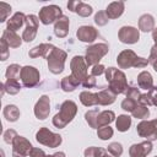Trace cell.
Listing matches in <instances>:
<instances>
[{
  "label": "cell",
  "mask_w": 157,
  "mask_h": 157,
  "mask_svg": "<svg viewBox=\"0 0 157 157\" xmlns=\"http://www.w3.org/2000/svg\"><path fill=\"white\" fill-rule=\"evenodd\" d=\"M77 113V105L72 101H65L60 105V112L54 115L53 118V125L63 129L65 128L76 115Z\"/></svg>",
  "instance_id": "obj_1"
},
{
  "label": "cell",
  "mask_w": 157,
  "mask_h": 157,
  "mask_svg": "<svg viewBox=\"0 0 157 157\" xmlns=\"http://www.w3.org/2000/svg\"><path fill=\"white\" fill-rule=\"evenodd\" d=\"M105 78L109 83L110 91H113L115 94L125 93L128 88V82H126V76L123 71L115 67H108L105 69Z\"/></svg>",
  "instance_id": "obj_2"
},
{
  "label": "cell",
  "mask_w": 157,
  "mask_h": 157,
  "mask_svg": "<svg viewBox=\"0 0 157 157\" xmlns=\"http://www.w3.org/2000/svg\"><path fill=\"white\" fill-rule=\"evenodd\" d=\"M117 63L120 69H129V67H145L147 66L148 60L145 58H140L132 50L126 49L118 55Z\"/></svg>",
  "instance_id": "obj_3"
},
{
  "label": "cell",
  "mask_w": 157,
  "mask_h": 157,
  "mask_svg": "<svg viewBox=\"0 0 157 157\" xmlns=\"http://www.w3.org/2000/svg\"><path fill=\"white\" fill-rule=\"evenodd\" d=\"M65 59H66V53L56 47L53 48V50L50 52V54L48 55L47 60H48V67L50 70V72L58 75L64 70V64H65Z\"/></svg>",
  "instance_id": "obj_4"
},
{
  "label": "cell",
  "mask_w": 157,
  "mask_h": 157,
  "mask_svg": "<svg viewBox=\"0 0 157 157\" xmlns=\"http://www.w3.org/2000/svg\"><path fill=\"white\" fill-rule=\"evenodd\" d=\"M108 50H109V47L105 43H98V44L88 47L86 50V56H85L87 66L97 65L99 60L108 53Z\"/></svg>",
  "instance_id": "obj_5"
},
{
  "label": "cell",
  "mask_w": 157,
  "mask_h": 157,
  "mask_svg": "<svg viewBox=\"0 0 157 157\" xmlns=\"http://www.w3.org/2000/svg\"><path fill=\"white\" fill-rule=\"evenodd\" d=\"M36 140L39 142V144H42V145H44V146H48V147H50V148H55V147H58L60 144H61V141H63V139H61V136L59 135V134H54V132H52L49 129H47V128H40L38 131H37V134H36Z\"/></svg>",
  "instance_id": "obj_6"
},
{
  "label": "cell",
  "mask_w": 157,
  "mask_h": 157,
  "mask_svg": "<svg viewBox=\"0 0 157 157\" xmlns=\"http://www.w3.org/2000/svg\"><path fill=\"white\" fill-rule=\"evenodd\" d=\"M136 131L141 137L147 139V141L157 140V119L142 120L136 126Z\"/></svg>",
  "instance_id": "obj_7"
},
{
  "label": "cell",
  "mask_w": 157,
  "mask_h": 157,
  "mask_svg": "<svg viewBox=\"0 0 157 157\" xmlns=\"http://www.w3.org/2000/svg\"><path fill=\"white\" fill-rule=\"evenodd\" d=\"M63 16L61 13V9L56 5H48L40 9L39 11V21L43 25H50L53 22H56L60 17Z\"/></svg>",
  "instance_id": "obj_8"
},
{
  "label": "cell",
  "mask_w": 157,
  "mask_h": 157,
  "mask_svg": "<svg viewBox=\"0 0 157 157\" xmlns=\"http://www.w3.org/2000/svg\"><path fill=\"white\" fill-rule=\"evenodd\" d=\"M70 66H71V75L82 83V81L88 76L87 75V67L88 66L86 64L85 58L81 55H75L70 63Z\"/></svg>",
  "instance_id": "obj_9"
},
{
  "label": "cell",
  "mask_w": 157,
  "mask_h": 157,
  "mask_svg": "<svg viewBox=\"0 0 157 157\" xmlns=\"http://www.w3.org/2000/svg\"><path fill=\"white\" fill-rule=\"evenodd\" d=\"M32 148L33 146L26 137L17 136L12 142V157H27Z\"/></svg>",
  "instance_id": "obj_10"
},
{
  "label": "cell",
  "mask_w": 157,
  "mask_h": 157,
  "mask_svg": "<svg viewBox=\"0 0 157 157\" xmlns=\"http://www.w3.org/2000/svg\"><path fill=\"white\" fill-rule=\"evenodd\" d=\"M21 81L25 87H34L39 82V71L33 66H23L21 69Z\"/></svg>",
  "instance_id": "obj_11"
},
{
  "label": "cell",
  "mask_w": 157,
  "mask_h": 157,
  "mask_svg": "<svg viewBox=\"0 0 157 157\" xmlns=\"http://www.w3.org/2000/svg\"><path fill=\"white\" fill-rule=\"evenodd\" d=\"M38 18L34 15H28L26 17V28L22 33V39L25 42H32L37 36Z\"/></svg>",
  "instance_id": "obj_12"
},
{
  "label": "cell",
  "mask_w": 157,
  "mask_h": 157,
  "mask_svg": "<svg viewBox=\"0 0 157 157\" xmlns=\"http://www.w3.org/2000/svg\"><path fill=\"white\" fill-rule=\"evenodd\" d=\"M118 37H119V40L121 43H125V44H134L139 40L140 38V33H139V29H136L135 27H131V26H124L119 29V33H118Z\"/></svg>",
  "instance_id": "obj_13"
},
{
  "label": "cell",
  "mask_w": 157,
  "mask_h": 157,
  "mask_svg": "<svg viewBox=\"0 0 157 157\" xmlns=\"http://www.w3.org/2000/svg\"><path fill=\"white\" fill-rule=\"evenodd\" d=\"M50 112V101L49 97L43 94L42 97H39L38 102L34 105V115L37 117V119L39 120H44L48 118Z\"/></svg>",
  "instance_id": "obj_14"
},
{
  "label": "cell",
  "mask_w": 157,
  "mask_h": 157,
  "mask_svg": "<svg viewBox=\"0 0 157 157\" xmlns=\"http://www.w3.org/2000/svg\"><path fill=\"white\" fill-rule=\"evenodd\" d=\"M76 36L77 38L81 40V42H85V43H92L97 37H98V32L94 27L92 26H81L77 32H76Z\"/></svg>",
  "instance_id": "obj_15"
},
{
  "label": "cell",
  "mask_w": 157,
  "mask_h": 157,
  "mask_svg": "<svg viewBox=\"0 0 157 157\" xmlns=\"http://www.w3.org/2000/svg\"><path fill=\"white\" fill-rule=\"evenodd\" d=\"M152 151L151 141H144L141 144H134L129 148L130 157H146Z\"/></svg>",
  "instance_id": "obj_16"
},
{
  "label": "cell",
  "mask_w": 157,
  "mask_h": 157,
  "mask_svg": "<svg viewBox=\"0 0 157 157\" xmlns=\"http://www.w3.org/2000/svg\"><path fill=\"white\" fill-rule=\"evenodd\" d=\"M67 9L72 12L78 13L82 17H88L93 12L92 6L86 2H82V1H70V2H67Z\"/></svg>",
  "instance_id": "obj_17"
},
{
  "label": "cell",
  "mask_w": 157,
  "mask_h": 157,
  "mask_svg": "<svg viewBox=\"0 0 157 157\" xmlns=\"http://www.w3.org/2000/svg\"><path fill=\"white\" fill-rule=\"evenodd\" d=\"M69 25H70V21L66 16H61L55 23H54V33L58 38H64L67 36L69 33Z\"/></svg>",
  "instance_id": "obj_18"
},
{
  "label": "cell",
  "mask_w": 157,
  "mask_h": 157,
  "mask_svg": "<svg viewBox=\"0 0 157 157\" xmlns=\"http://www.w3.org/2000/svg\"><path fill=\"white\" fill-rule=\"evenodd\" d=\"M26 17L22 12H16L9 21H7V25H6V29L7 31H12V32H16L17 29H20L23 23H26Z\"/></svg>",
  "instance_id": "obj_19"
},
{
  "label": "cell",
  "mask_w": 157,
  "mask_h": 157,
  "mask_svg": "<svg viewBox=\"0 0 157 157\" xmlns=\"http://www.w3.org/2000/svg\"><path fill=\"white\" fill-rule=\"evenodd\" d=\"M124 9H125V5L123 1H114L107 6L105 13H107L108 18H118L119 16L123 15Z\"/></svg>",
  "instance_id": "obj_20"
},
{
  "label": "cell",
  "mask_w": 157,
  "mask_h": 157,
  "mask_svg": "<svg viewBox=\"0 0 157 157\" xmlns=\"http://www.w3.org/2000/svg\"><path fill=\"white\" fill-rule=\"evenodd\" d=\"M54 45L52 44H48V43H42L34 48H32L28 53V55L31 58H38V56H44V58H48V55L50 54V52L53 50Z\"/></svg>",
  "instance_id": "obj_21"
},
{
  "label": "cell",
  "mask_w": 157,
  "mask_h": 157,
  "mask_svg": "<svg viewBox=\"0 0 157 157\" xmlns=\"http://www.w3.org/2000/svg\"><path fill=\"white\" fill-rule=\"evenodd\" d=\"M97 97H98V104L99 105H108V104H112L115 101L117 94L113 91H110L109 88H107V90L99 91L97 93Z\"/></svg>",
  "instance_id": "obj_22"
},
{
  "label": "cell",
  "mask_w": 157,
  "mask_h": 157,
  "mask_svg": "<svg viewBox=\"0 0 157 157\" xmlns=\"http://www.w3.org/2000/svg\"><path fill=\"white\" fill-rule=\"evenodd\" d=\"M1 38H4L6 40V43L9 44V47H11V48H18L22 43V38H20V36H17L16 32L7 31V29L4 31Z\"/></svg>",
  "instance_id": "obj_23"
},
{
  "label": "cell",
  "mask_w": 157,
  "mask_h": 157,
  "mask_svg": "<svg viewBox=\"0 0 157 157\" xmlns=\"http://www.w3.org/2000/svg\"><path fill=\"white\" fill-rule=\"evenodd\" d=\"M137 83H139L140 88L150 91L153 87V78L148 71H142L137 76Z\"/></svg>",
  "instance_id": "obj_24"
},
{
  "label": "cell",
  "mask_w": 157,
  "mask_h": 157,
  "mask_svg": "<svg viewBox=\"0 0 157 157\" xmlns=\"http://www.w3.org/2000/svg\"><path fill=\"white\" fill-rule=\"evenodd\" d=\"M155 27V20L151 15L145 13L139 18V28L142 32H150Z\"/></svg>",
  "instance_id": "obj_25"
},
{
  "label": "cell",
  "mask_w": 157,
  "mask_h": 157,
  "mask_svg": "<svg viewBox=\"0 0 157 157\" xmlns=\"http://www.w3.org/2000/svg\"><path fill=\"white\" fill-rule=\"evenodd\" d=\"M80 83H81V82H80L78 80H76L72 75H70V76H65V77L61 80L60 86H61L63 91H65V92H72V91L76 90V87H77Z\"/></svg>",
  "instance_id": "obj_26"
},
{
  "label": "cell",
  "mask_w": 157,
  "mask_h": 157,
  "mask_svg": "<svg viewBox=\"0 0 157 157\" xmlns=\"http://www.w3.org/2000/svg\"><path fill=\"white\" fill-rule=\"evenodd\" d=\"M80 101H81V103H82L83 105H86V107H92V105L98 104L97 93H92V92H88V91L81 92V94H80Z\"/></svg>",
  "instance_id": "obj_27"
},
{
  "label": "cell",
  "mask_w": 157,
  "mask_h": 157,
  "mask_svg": "<svg viewBox=\"0 0 157 157\" xmlns=\"http://www.w3.org/2000/svg\"><path fill=\"white\" fill-rule=\"evenodd\" d=\"M115 118V114L112 112V110H103V112H99L98 114V119H97V126L101 128V126H105V125H109Z\"/></svg>",
  "instance_id": "obj_28"
},
{
  "label": "cell",
  "mask_w": 157,
  "mask_h": 157,
  "mask_svg": "<svg viewBox=\"0 0 157 157\" xmlns=\"http://www.w3.org/2000/svg\"><path fill=\"white\" fill-rule=\"evenodd\" d=\"M5 119L7 121H16L18 118H20V110L16 105L13 104H9L4 108V112H2Z\"/></svg>",
  "instance_id": "obj_29"
},
{
  "label": "cell",
  "mask_w": 157,
  "mask_h": 157,
  "mask_svg": "<svg viewBox=\"0 0 157 157\" xmlns=\"http://www.w3.org/2000/svg\"><path fill=\"white\" fill-rule=\"evenodd\" d=\"M115 125H117V129L119 131L124 132V131L129 130V128L131 125V118L129 115H126V114H121V115L118 117V119L115 121Z\"/></svg>",
  "instance_id": "obj_30"
},
{
  "label": "cell",
  "mask_w": 157,
  "mask_h": 157,
  "mask_svg": "<svg viewBox=\"0 0 157 157\" xmlns=\"http://www.w3.org/2000/svg\"><path fill=\"white\" fill-rule=\"evenodd\" d=\"M4 90L10 93V94H16L20 92L21 90V85L18 82V80H11V78H6V82L4 83Z\"/></svg>",
  "instance_id": "obj_31"
},
{
  "label": "cell",
  "mask_w": 157,
  "mask_h": 157,
  "mask_svg": "<svg viewBox=\"0 0 157 157\" xmlns=\"http://www.w3.org/2000/svg\"><path fill=\"white\" fill-rule=\"evenodd\" d=\"M21 69H22V67H20V65H17V64H12V65L7 66V69H6V74H5L6 78L18 80L20 76H21Z\"/></svg>",
  "instance_id": "obj_32"
},
{
  "label": "cell",
  "mask_w": 157,
  "mask_h": 157,
  "mask_svg": "<svg viewBox=\"0 0 157 157\" xmlns=\"http://www.w3.org/2000/svg\"><path fill=\"white\" fill-rule=\"evenodd\" d=\"M98 114H99V110H98V109L88 110V112H86V114H85V119H86V121H87L88 125H90L91 128H93V129H98V126H97Z\"/></svg>",
  "instance_id": "obj_33"
},
{
  "label": "cell",
  "mask_w": 157,
  "mask_h": 157,
  "mask_svg": "<svg viewBox=\"0 0 157 157\" xmlns=\"http://www.w3.org/2000/svg\"><path fill=\"white\" fill-rule=\"evenodd\" d=\"M107 155V151L102 147H88L85 150V157H104Z\"/></svg>",
  "instance_id": "obj_34"
},
{
  "label": "cell",
  "mask_w": 157,
  "mask_h": 157,
  "mask_svg": "<svg viewBox=\"0 0 157 157\" xmlns=\"http://www.w3.org/2000/svg\"><path fill=\"white\" fill-rule=\"evenodd\" d=\"M131 114H132L134 118H137V119H145V118L148 117L150 110H148V108H147L146 105H141V104H139V105L131 112Z\"/></svg>",
  "instance_id": "obj_35"
},
{
  "label": "cell",
  "mask_w": 157,
  "mask_h": 157,
  "mask_svg": "<svg viewBox=\"0 0 157 157\" xmlns=\"http://www.w3.org/2000/svg\"><path fill=\"white\" fill-rule=\"evenodd\" d=\"M97 135L101 140H108L113 136V129L109 126V125H105V126H101L98 128L97 130Z\"/></svg>",
  "instance_id": "obj_36"
},
{
  "label": "cell",
  "mask_w": 157,
  "mask_h": 157,
  "mask_svg": "<svg viewBox=\"0 0 157 157\" xmlns=\"http://www.w3.org/2000/svg\"><path fill=\"white\" fill-rule=\"evenodd\" d=\"M107 150H108V152L113 157H119L123 153V146L119 142H112V144H109V146H108Z\"/></svg>",
  "instance_id": "obj_37"
},
{
  "label": "cell",
  "mask_w": 157,
  "mask_h": 157,
  "mask_svg": "<svg viewBox=\"0 0 157 157\" xmlns=\"http://www.w3.org/2000/svg\"><path fill=\"white\" fill-rule=\"evenodd\" d=\"M137 105H139V103H137L136 101L131 99V98H125V99L121 102V108H123L124 110H126V112H132Z\"/></svg>",
  "instance_id": "obj_38"
},
{
  "label": "cell",
  "mask_w": 157,
  "mask_h": 157,
  "mask_svg": "<svg viewBox=\"0 0 157 157\" xmlns=\"http://www.w3.org/2000/svg\"><path fill=\"white\" fill-rule=\"evenodd\" d=\"M10 12H11V6L7 5L6 2H0V22L6 21Z\"/></svg>",
  "instance_id": "obj_39"
},
{
  "label": "cell",
  "mask_w": 157,
  "mask_h": 157,
  "mask_svg": "<svg viewBox=\"0 0 157 157\" xmlns=\"http://www.w3.org/2000/svg\"><path fill=\"white\" fill-rule=\"evenodd\" d=\"M108 21H109V18H108L105 11H98V12L96 13V16H94V22H96L98 26H104Z\"/></svg>",
  "instance_id": "obj_40"
},
{
  "label": "cell",
  "mask_w": 157,
  "mask_h": 157,
  "mask_svg": "<svg viewBox=\"0 0 157 157\" xmlns=\"http://www.w3.org/2000/svg\"><path fill=\"white\" fill-rule=\"evenodd\" d=\"M125 94H126V98H131V99H134V101H136L139 103V98H140L141 93L139 92L137 88H135V87H128L126 91H125Z\"/></svg>",
  "instance_id": "obj_41"
},
{
  "label": "cell",
  "mask_w": 157,
  "mask_h": 157,
  "mask_svg": "<svg viewBox=\"0 0 157 157\" xmlns=\"http://www.w3.org/2000/svg\"><path fill=\"white\" fill-rule=\"evenodd\" d=\"M0 45H1V53H0V59L4 61L9 58L10 52H9V44L6 43V40L4 38L0 39Z\"/></svg>",
  "instance_id": "obj_42"
},
{
  "label": "cell",
  "mask_w": 157,
  "mask_h": 157,
  "mask_svg": "<svg viewBox=\"0 0 157 157\" xmlns=\"http://www.w3.org/2000/svg\"><path fill=\"white\" fill-rule=\"evenodd\" d=\"M17 136H18V135L16 134V131H15V130L9 129V130H6V131L4 132V141H5L6 144H12V142H13V140H15Z\"/></svg>",
  "instance_id": "obj_43"
},
{
  "label": "cell",
  "mask_w": 157,
  "mask_h": 157,
  "mask_svg": "<svg viewBox=\"0 0 157 157\" xmlns=\"http://www.w3.org/2000/svg\"><path fill=\"white\" fill-rule=\"evenodd\" d=\"M103 72H105V67H104L102 64H97V65H94V66L91 69V75H92V76H99V75H102Z\"/></svg>",
  "instance_id": "obj_44"
},
{
  "label": "cell",
  "mask_w": 157,
  "mask_h": 157,
  "mask_svg": "<svg viewBox=\"0 0 157 157\" xmlns=\"http://www.w3.org/2000/svg\"><path fill=\"white\" fill-rule=\"evenodd\" d=\"M82 86L86 87V88H92V87H94V86H96V78H94V76H92V75L87 76V77L82 81Z\"/></svg>",
  "instance_id": "obj_45"
},
{
  "label": "cell",
  "mask_w": 157,
  "mask_h": 157,
  "mask_svg": "<svg viewBox=\"0 0 157 157\" xmlns=\"http://www.w3.org/2000/svg\"><path fill=\"white\" fill-rule=\"evenodd\" d=\"M147 96L150 98V102L152 105H157V87H152L148 92H147Z\"/></svg>",
  "instance_id": "obj_46"
},
{
  "label": "cell",
  "mask_w": 157,
  "mask_h": 157,
  "mask_svg": "<svg viewBox=\"0 0 157 157\" xmlns=\"http://www.w3.org/2000/svg\"><path fill=\"white\" fill-rule=\"evenodd\" d=\"M29 157H47V155L44 153L43 150L40 148H37V147H33L29 152Z\"/></svg>",
  "instance_id": "obj_47"
},
{
  "label": "cell",
  "mask_w": 157,
  "mask_h": 157,
  "mask_svg": "<svg viewBox=\"0 0 157 157\" xmlns=\"http://www.w3.org/2000/svg\"><path fill=\"white\" fill-rule=\"evenodd\" d=\"M147 60H148L150 64H152L155 60H157V47L153 45V47L151 48V53H150V56H148Z\"/></svg>",
  "instance_id": "obj_48"
},
{
  "label": "cell",
  "mask_w": 157,
  "mask_h": 157,
  "mask_svg": "<svg viewBox=\"0 0 157 157\" xmlns=\"http://www.w3.org/2000/svg\"><path fill=\"white\" fill-rule=\"evenodd\" d=\"M152 38H153V40H155V47H157V28L153 29V32H152Z\"/></svg>",
  "instance_id": "obj_49"
},
{
  "label": "cell",
  "mask_w": 157,
  "mask_h": 157,
  "mask_svg": "<svg viewBox=\"0 0 157 157\" xmlns=\"http://www.w3.org/2000/svg\"><path fill=\"white\" fill-rule=\"evenodd\" d=\"M47 157H65V155H64V152H56V153H54L52 156H47Z\"/></svg>",
  "instance_id": "obj_50"
},
{
  "label": "cell",
  "mask_w": 157,
  "mask_h": 157,
  "mask_svg": "<svg viewBox=\"0 0 157 157\" xmlns=\"http://www.w3.org/2000/svg\"><path fill=\"white\" fill-rule=\"evenodd\" d=\"M151 65H152V66H153V69H155V71H156V72H157V60H155V61H153V63H152V64H151Z\"/></svg>",
  "instance_id": "obj_51"
},
{
  "label": "cell",
  "mask_w": 157,
  "mask_h": 157,
  "mask_svg": "<svg viewBox=\"0 0 157 157\" xmlns=\"http://www.w3.org/2000/svg\"><path fill=\"white\" fill-rule=\"evenodd\" d=\"M104 157H113V156H109V155H108V153H107V155H105V156H104Z\"/></svg>",
  "instance_id": "obj_52"
},
{
  "label": "cell",
  "mask_w": 157,
  "mask_h": 157,
  "mask_svg": "<svg viewBox=\"0 0 157 157\" xmlns=\"http://www.w3.org/2000/svg\"><path fill=\"white\" fill-rule=\"evenodd\" d=\"M156 157H157V156H156Z\"/></svg>",
  "instance_id": "obj_53"
}]
</instances>
